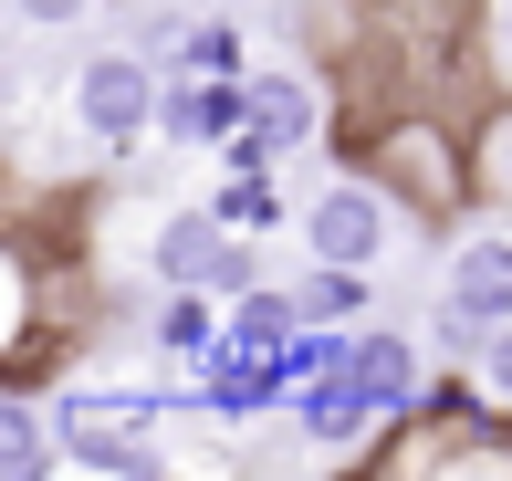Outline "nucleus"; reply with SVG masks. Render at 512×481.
Masks as SVG:
<instances>
[{"mask_svg": "<svg viewBox=\"0 0 512 481\" xmlns=\"http://www.w3.org/2000/svg\"><path fill=\"white\" fill-rule=\"evenodd\" d=\"M356 377L377 387L387 419H408L418 387H429V356H418V335H356Z\"/></svg>", "mask_w": 512, "mask_h": 481, "instance_id": "8", "label": "nucleus"}, {"mask_svg": "<svg viewBox=\"0 0 512 481\" xmlns=\"http://www.w3.org/2000/svg\"><path fill=\"white\" fill-rule=\"evenodd\" d=\"M21 32H74V21H95V0H11Z\"/></svg>", "mask_w": 512, "mask_h": 481, "instance_id": "13", "label": "nucleus"}, {"mask_svg": "<svg viewBox=\"0 0 512 481\" xmlns=\"http://www.w3.org/2000/svg\"><path fill=\"white\" fill-rule=\"evenodd\" d=\"M209 210H220V220H230V231H251V241H262V231H272V220H283V199H272V178H262V168H241V178H230V189H220V199H209Z\"/></svg>", "mask_w": 512, "mask_h": 481, "instance_id": "11", "label": "nucleus"}, {"mask_svg": "<svg viewBox=\"0 0 512 481\" xmlns=\"http://www.w3.org/2000/svg\"><path fill=\"white\" fill-rule=\"evenodd\" d=\"M209 283H178V304L157 314V346H178V356H209V304H199Z\"/></svg>", "mask_w": 512, "mask_h": 481, "instance_id": "12", "label": "nucleus"}, {"mask_svg": "<svg viewBox=\"0 0 512 481\" xmlns=\"http://www.w3.org/2000/svg\"><path fill=\"white\" fill-rule=\"evenodd\" d=\"M293 304H304V325H356L366 314V262H314Z\"/></svg>", "mask_w": 512, "mask_h": 481, "instance_id": "9", "label": "nucleus"}, {"mask_svg": "<svg viewBox=\"0 0 512 481\" xmlns=\"http://www.w3.org/2000/svg\"><path fill=\"white\" fill-rule=\"evenodd\" d=\"M439 304L460 314L471 335H502L512 325V231H471L439 262Z\"/></svg>", "mask_w": 512, "mask_h": 481, "instance_id": "3", "label": "nucleus"}, {"mask_svg": "<svg viewBox=\"0 0 512 481\" xmlns=\"http://www.w3.org/2000/svg\"><path fill=\"white\" fill-rule=\"evenodd\" d=\"M63 116L84 136H105V147H126L136 126H157V74L147 53H84L74 84H63Z\"/></svg>", "mask_w": 512, "mask_h": 481, "instance_id": "1", "label": "nucleus"}, {"mask_svg": "<svg viewBox=\"0 0 512 481\" xmlns=\"http://www.w3.org/2000/svg\"><path fill=\"white\" fill-rule=\"evenodd\" d=\"M178 53H189L199 74H230V63H241V53H230V32H220V21H189V42H178Z\"/></svg>", "mask_w": 512, "mask_h": 481, "instance_id": "14", "label": "nucleus"}, {"mask_svg": "<svg viewBox=\"0 0 512 481\" xmlns=\"http://www.w3.org/2000/svg\"><path fill=\"white\" fill-rule=\"evenodd\" d=\"M241 105H251V136H262L272 157L314 147V126H324L314 74H293V63H251V74H241Z\"/></svg>", "mask_w": 512, "mask_h": 481, "instance_id": "4", "label": "nucleus"}, {"mask_svg": "<svg viewBox=\"0 0 512 481\" xmlns=\"http://www.w3.org/2000/svg\"><path fill=\"white\" fill-rule=\"evenodd\" d=\"M230 220L220 210H178V220H157V241H147V262H157V283H209L220 293V262H230Z\"/></svg>", "mask_w": 512, "mask_h": 481, "instance_id": "6", "label": "nucleus"}, {"mask_svg": "<svg viewBox=\"0 0 512 481\" xmlns=\"http://www.w3.org/2000/svg\"><path fill=\"white\" fill-rule=\"evenodd\" d=\"M157 126H168V147H230V136L251 126V105H241L230 74H209V84H168V95H157Z\"/></svg>", "mask_w": 512, "mask_h": 481, "instance_id": "5", "label": "nucleus"}, {"mask_svg": "<svg viewBox=\"0 0 512 481\" xmlns=\"http://www.w3.org/2000/svg\"><path fill=\"white\" fill-rule=\"evenodd\" d=\"M0 471H11V481H42V471H53V429H42L32 398L0 408Z\"/></svg>", "mask_w": 512, "mask_h": 481, "instance_id": "10", "label": "nucleus"}, {"mask_svg": "<svg viewBox=\"0 0 512 481\" xmlns=\"http://www.w3.org/2000/svg\"><path fill=\"white\" fill-rule=\"evenodd\" d=\"M492 42H502V63H512V0H492Z\"/></svg>", "mask_w": 512, "mask_h": 481, "instance_id": "17", "label": "nucleus"}, {"mask_svg": "<svg viewBox=\"0 0 512 481\" xmlns=\"http://www.w3.org/2000/svg\"><path fill=\"white\" fill-rule=\"evenodd\" d=\"M293 408H304V429H314V440H356L366 419H387V408H377V387L356 377V356H345V366H324V377H304V387H293Z\"/></svg>", "mask_w": 512, "mask_h": 481, "instance_id": "7", "label": "nucleus"}, {"mask_svg": "<svg viewBox=\"0 0 512 481\" xmlns=\"http://www.w3.org/2000/svg\"><path fill=\"white\" fill-rule=\"evenodd\" d=\"M293 231H304L314 262H387V241H398V220H387V199L366 189V178H335V189H314L304 210H293Z\"/></svg>", "mask_w": 512, "mask_h": 481, "instance_id": "2", "label": "nucleus"}, {"mask_svg": "<svg viewBox=\"0 0 512 481\" xmlns=\"http://www.w3.org/2000/svg\"><path fill=\"white\" fill-rule=\"evenodd\" d=\"M481 398H502V408H512V325H502V335H481Z\"/></svg>", "mask_w": 512, "mask_h": 481, "instance_id": "15", "label": "nucleus"}, {"mask_svg": "<svg viewBox=\"0 0 512 481\" xmlns=\"http://www.w3.org/2000/svg\"><path fill=\"white\" fill-rule=\"evenodd\" d=\"M492 189H502V199H512V116H502V126H492Z\"/></svg>", "mask_w": 512, "mask_h": 481, "instance_id": "16", "label": "nucleus"}]
</instances>
